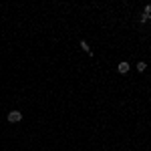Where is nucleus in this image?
I'll use <instances>...</instances> for the list:
<instances>
[{
  "mask_svg": "<svg viewBox=\"0 0 151 151\" xmlns=\"http://www.w3.org/2000/svg\"><path fill=\"white\" fill-rule=\"evenodd\" d=\"M8 121H10V123L22 121V113H20V111H10V113H8Z\"/></svg>",
  "mask_w": 151,
  "mask_h": 151,
  "instance_id": "f257e3e1",
  "label": "nucleus"
},
{
  "mask_svg": "<svg viewBox=\"0 0 151 151\" xmlns=\"http://www.w3.org/2000/svg\"><path fill=\"white\" fill-rule=\"evenodd\" d=\"M141 22H151V4H147L143 8V16H141Z\"/></svg>",
  "mask_w": 151,
  "mask_h": 151,
  "instance_id": "f03ea898",
  "label": "nucleus"
},
{
  "mask_svg": "<svg viewBox=\"0 0 151 151\" xmlns=\"http://www.w3.org/2000/svg\"><path fill=\"white\" fill-rule=\"evenodd\" d=\"M117 70H119L121 75L129 73V63H127V60H121V63H119V67H117Z\"/></svg>",
  "mask_w": 151,
  "mask_h": 151,
  "instance_id": "7ed1b4c3",
  "label": "nucleus"
},
{
  "mask_svg": "<svg viewBox=\"0 0 151 151\" xmlns=\"http://www.w3.org/2000/svg\"><path fill=\"white\" fill-rule=\"evenodd\" d=\"M81 48H83V50H85V52H89V55H91V57H93V50H91V48H89V45H87V42H85V40H81Z\"/></svg>",
  "mask_w": 151,
  "mask_h": 151,
  "instance_id": "20e7f679",
  "label": "nucleus"
},
{
  "mask_svg": "<svg viewBox=\"0 0 151 151\" xmlns=\"http://www.w3.org/2000/svg\"><path fill=\"white\" fill-rule=\"evenodd\" d=\"M145 69H147V65H145L143 60H139V63H137V70H139V73H143Z\"/></svg>",
  "mask_w": 151,
  "mask_h": 151,
  "instance_id": "39448f33",
  "label": "nucleus"
}]
</instances>
